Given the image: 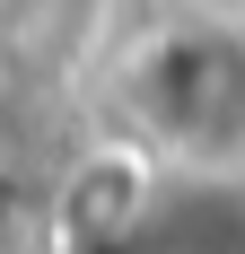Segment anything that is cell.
I'll return each instance as SVG.
<instances>
[{
    "mask_svg": "<svg viewBox=\"0 0 245 254\" xmlns=\"http://www.w3.org/2000/svg\"><path fill=\"white\" fill-rule=\"evenodd\" d=\"M122 105L175 158H201V167L245 158V26L228 9H193L184 26H158L122 62Z\"/></svg>",
    "mask_w": 245,
    "mask_h": 254,
    "instance_id": "6da1fadb",
    "label": "cell"
},
{
    "mask_svg": "<svg viewBox=\"0 0 245 254\" xmlns=\"http://www.w3.org/2000/svg\"><path fill=\"white\" fill-rule=\"evenodd\" d=\"M193 9H237V0H193Z\"/></svg>",
    "mask_w": 245,
    "mask_h": 254,
    "instance_id": "3957f363",
    "label": "cell"
},
{
    "mask_svg": "<svg viewBox=\"0 0 245 254\" xmlns=\"http://www.w3.org/2000/svg\"><path fill=\"white\" fill-rule=\"evenodd\" d=\"M105 35V0H0V62L18 79L79 70Z\"/></svg>",
    "mask_w": 245,
    "mask_h": 254,
    "instance_id": "7a4b0ae2",
    "label": "cell"
}]
</instances>
